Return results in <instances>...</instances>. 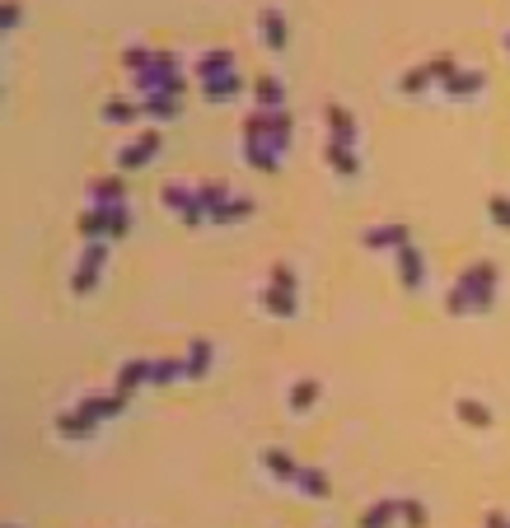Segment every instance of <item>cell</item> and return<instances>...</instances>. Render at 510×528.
<instances>
[{
	"label": "cell",
	"mask_w": 510,
	"mask_h": 528,
	"mask_svg": "<svg viewBox=\"0 0 510 528\" xmlns=\"http://www.w3.org/2000/svg\"><path fill=\"white\" fill-rule=\"evenodd\" d=\"M103 258H108V248H103V243H90V248H85V262H80V271L70 276V290H75V295H90V290L99 286Z\"/></svg>",
	"instance_id": "1"
},
{
	"label": "cell",
	"mask_w": 510,
	"mask_h": 528,
	"mask_svg": "<svg viewBox=\"0 0 510 528\" xmlns=\"http://www.w3.org/2000/svg\"><path fill=\"white\" fill-rule=\"evenodd\" d=\"M154 150H160V132H145L136 145H127L122 154H117V169H122V174H132V169H145L150 159H154Z\"/></svg>",
	"instance_id": "2"
},
{
	"label": "cell",
	"mask_w": 510,
	"mask_h": 528,
	"mask_svg": "<svg viewBox=\"0 0 510 528\" xmlns=\"http://www.w3.org/2000/svg\"><path fill=\"white\" fill-rule=\"evenodd\" d=\"M262 300H267V309L277 313V318L295 313V304H291V271H286V267H277V271H271V290H267Z\"/></svg>",
	"instance_id": "3"
},
{
	"label": "cell",
	"mask_w": 510,
	"mask_h": 528,
	"mask_svg": "<svg viewBox=\"0 0 510 528\" xmlns=\"http://www.w3.org/2000/svg\"><path fill=\"white\" fill-rule=\"evenodd\" d=\"M94 417L85 412V407H75V412H61V421H57V430H61V439H85V435H94Z\"/></svg>",
	"instance_id": "4"
},
{
	"label": "cell",
	"mask_w": 510,
	"mask_h": 528,
	"mask_svg": "<svg viewBox=\"0 0 510 528\" xmlns=\"http://www.w3.org/2000/svg\"><path fill=\"white\" fill-rule=\"evenodd\" d=\"M80 407H85L94 421H108V417H117V412L127 407V393H99V397H85Z\"/></svg>",
	"instance_id": "5"
},
{
	"label": "cell",
	"mask_w": 510,
	"mask_h": 528,
	"mask_svg": "<svg viewBox=\"0 0 510 528\" xmlns=\"http://www.w3.org/2000/svg\"><path fill=\"white\" fill-rule=\"evenodd\" d=\"M258 28H262V37H267L271 52L286 48V19H282V10H262V15H258Z\"/></svg>",
	"instance_id": "6"
},
{
	"label": "cell",
	"mask_w": 510,
	"mask_h": 528,
	"mask_svg": "<svg viewBox=\"0 0 510 528\" xmlns=\"http://www.w3.org/2000/svg\"><path fill=\"white\" fill-rule=\"evenodd\" d=\"M90 192H94V206H122L127 183H122V178H94Z\"/></svg>",
	"instance_id": "7"
},
{
	"label": "cell",
	"mask_w": 510,
	"mask_h": 528,
	"mask_svg": "<svg viewBox=\"0 0 510 528\" xmlns=\"http://www.w3.org/2000/svg\"><path fill=\"white\" fill-rule=\"evenodd\" d=\"M141 384H150V360H127L117 370V393H136Z\"/></svg>",
	"instance_id": "8"
},
{
	"label": "cell",
	"mask_w": 510,
	"mask_h": 528,
	"mask_svg": "<svg viewBox=\"0 0 510 528\" xmlns=\"http://www.w3.org/2000/svg\"><path fill=\"white\" fill-rule=\"evenodd\" d=\"M249 216H253V201H249V196H229L225 206H216V211H211V220H216V225H239V220H249Z\"/></svg>",
	"instance_id": "9"
},
{
	"label": "cell",
	"mask_w": 510,
	"mask_h": 528,
	"mask_svg": "<svg viewBox=\"0 0 510 528\" xmlns=\"http://www.w3.org/2000/svg\"><path fill=\"white\" fill-rule=\"evenodd\" d=\"M244 85H239V75H234V70H225V75H216V79H207V85H202V94L211 99V103H225V99H234V94H239Z\"/></svg>",
	"instance_id": "10"
},
{
	"label": "cell",
	"mask_w": 510,
	"mask_h": 528,
	"mask_svg": "<svg viewBox=\"0 0 510 528\" xmlns=\"http://www.w3.org/2000/svg\"><path fill=\"white\" fill-rule=\"evenodd\" d=\"M225 70H234L229 48H216V52H207V57L197 61V79H216V75H225Z\"/></svg>",
	"instance_id": "11"
},
{
	"label": "cell",
	"mask_w": 510,
	"mask_h": 528,
	"mask_svg": "<svg viewBox=\"0 0 510 528\" xmlns=\"http://www.w3.org/2000/svg\"><path fill=\"white\" fill-rule=\"evenodd\" d=\"M207 364H211V342H192V355L183 360V379H202L207 375Z\"/></svg>",
	"instance_id": "12"
},
{
	"label": "cell",
	"mask_w": 510,
	"mask_h": 528,
	"mask_svg": "<svg viewBox=\"0 0 510 528\" xmlns=\"http://www.w3.org/2000/svg\"><path fill=\"white\" fill-rule=\"evenodd\" d=\"M295 486H300L304 496H313V501H324V496H328V477H324V472H313V468H300V472H295Z\"/></svg>",
	"instance_id": "13"
},
{
	"label": "cell",
	"mask_w": 510,
	"mask_h": 528,
	"mask_svg": "<svg viewBox=\"0 0 510 528\" xmlns=\"http://www.w3.org/2000/svg\"><path fill=\"white\" fill-rule=\"evenodd\" d=\"M174 379H183V360H150V384L154 388H165Z\"/></svg>",
	"instance_id": "14"
},
{
	"label": "cell",
	"mask_w": 510,
	"mask_h": 528,
	"mask_svg": "<svg viewBox=\"0 0 510 528\" xmlns=\"http://www.w3.org/2000/svg\"><path fill=\"white\" fill-rule=\"evenodd\" d=\"M253 94H258V108H262V112H277V103H282V85H277L271 75H262V79H258Z\"/></svg>",
	"instance_id": "15"
},
{
	"label": "cell",
	"mask_w": 510,
	"mask_h": 528,
	"mask_svg": "<svg viewBox=\"0 0 510 528\" xmlns=\"http://www.w3.org/2000/svg\"><path fill=\"white\" fill-rule=\"evenodd\" d=\"M262 463H267V472H271V477H286V481H295V472H300V468L286 459V449H267V454H262Z\"/></svg>",
	"instance_id": "16"
},
{
	"label": "cell",
	"mask_w": 510,
	"mask_h": 528,
	"mask_svg": "<svg viewBox=\"0 0 510 528\" xmlns=\"http://www.w3.org/2000/svg\"><path fill=\"white\" fill-rule=\"evenodd\" d=\"M103 220H108V238H127V229H132L127 206H103Z\"/></svg>",
	"instance_id": "17"
},
{
	"label": "cell",
	"mask_w": 510,
	"mask_h": 528,
	"mask_svg": "<svg viewBox=\"0 0 510 528\" xmlns=\"http://www.w3.org/2000/svg\"><path fill=\"white\" fill-rule=\"evenodd\" d=\"M141 112H145V117H174V112H178V99H174V94H150V99L141 103Z\"/></svg>",
	"instance_id": "18"
},
{
	"label": "cell",
	"mask_w": 510,
	"mask_h": 528,
	"mask_svg": "<svg viewBox=\"0 0 510 528\" xmlns=\"http://www.w3.org/2000/svg\"><path fill=\"white\" fill-rule=\"evenodd\" d=\"M136 112H141V108L127 103V99H108V103H103V117H108V121H132Z\"/></svg>",
	"instance_id": "19"
},
{
	"label": "cell",
	"mask_w": 510,
	"mask_h": 528,
	"mask_svg": "<svg viewBox=\"0 0 510 528\" xmlns=\"http://www.w3.org/2000/svg\"><path fill=\"white\" fill-rule=\"evenodd\" d=\"M19 15H24V10H19V0H0V33L15 28V24H19Z\"/></svg>",
	"instance_id": "20"
},
{
	"label": "cell",
	"mask_w": 510,
	"mask_h": 528,
	"mask_svg": "<svg viewBox=\"0 0 510 528\" xmlns=\"http://www.w3.org/2000/svg\"><path fill=\"white\" fill-rule=\"evenodd\" d=\"M150 61H154V52H150V48H132V52L122 57V66H127V70H145Z\"/></svg>",
	"instance_id": "21"
},
{
	"label": "cell",
	"mask_w": 510,
	"mask_h": 528,
	"mask_svg": "<svg viewBox=\"0 0 510 528\" xmlns=\"http://www.w3.org/2000/svg\"><path fill=\"white\" fill-rule=\"evenodd\" d=\"M313 393H319L313 384H300V388H291V407H295V412H300V407H309V402H313Z\"/></svg>",
	"instance_id": "22"
},
{
	"label": "cell",
	"mask_w": 510,
	"mask_h": 528,
	"mask_svg": "<svg viewBox=\"0 0 510 528\" xmlns=\"http://www.w3.org/2000/svg\"><path fill=\"white\" fill-rule=\"evenodd\" d=\"M384 519H388V505H379V510H370V514L361 519V528H379Z\"/></svg>",
	"instance_id": "23"
},
{
	"label": "cell",
	"mask_w": 510,
	"mask_h": 528,
	"mask_svg": "<svg viewBox=\"0 0 510 528\" xmlns=\"http://www.w3.org/2000/svg\"><path fill=\"white\" fill-rule=\"evenodd\" d=\"M0 528H15V523H0Z\"/></svg>",
	"instance_id": "24"
}]
</instances>
